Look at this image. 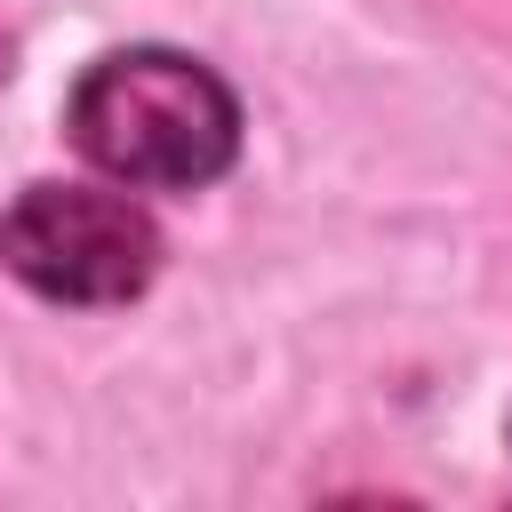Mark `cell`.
Wrapping results in <instances>:
<instances>
[{
  "label": "cell",
  "instance_id": "cell-2",
  "mask_svg": "<svg viewBox=\"0 0 512 512\" xmlns=\"http://www.w3.org/2000/svg\"><path fill=\"white\" fill-rule=\"evenodd\" d=\"M0 264L48 304H128L160 272V232L128 192L32 184L0 216Z\"/></svg>",
  "mask_w": 512,
  "mask_h": 512
},
{
  "label": "cell",
  "instance_id": "cell-1",
  "mask_svg": "<svg viewBox=\"0 0 512 512\" xmlns=\"http://www.w3.org/2000/svg\"><path fill=\"white\" fill-rule=\"evenodd\" d=\"M64 128H72L80 160L128 192H192V184L224 176L240 152L232 88L176 48H120V56L88 64Z\"/></svg>",
  "mask_w": 512,
  "mask_h": 512
}]
</instances>
